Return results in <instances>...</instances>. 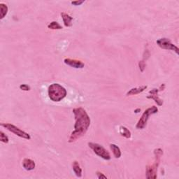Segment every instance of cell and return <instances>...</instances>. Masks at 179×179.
Segmentation results:
<instances>
[{"mask_svg":"<svg viewBox=\"0 0 179 179\" xmlns=\"http://www.w3.org/2000/svg\"><path fill=\"white\" fill-rule=\"evenodd\" d=\"M76 122L74 125V131L71 134L69 142L72 143L86 134L90 125V118L85 109L81 107L73 109Z\"/></svg>","mask_w":179,"mask_h":179,"instance_id":"1","label":"cell"},{"mask_svg":"<svg viewBox=\"0 0 179 179\" xmlns=\"http://www.w3.org/2000/svg\"><path fill=\"white\" fill-rule=\"evenodd\" d=\"M48 96L53 101H60L66 95V89L58 83H53L48 87Z\"/></svg>","mask_w":179,"mask_h":179,"instance_id":"2","label":"cell"},{"mask_svg":"<svg viewBox=\"0 0 179 179\" xmlns=\"http://www.w3.org/2000/svg\"><path fill=\"white\" fill-rule=\"evenodd\" d=\"M155 154V162L150 166H147L146 167V178L148 179L157 178V170L160 165V158L163 155V150L161 148H157L154 150Z\"/></svg>","mask_w":179,"mask_h":179,"instance_id":"3","label":"cell"},{"mask_svg":"<svg viewBox=\"0 0 179 179\" xmlns=\"http://www.w3.org/2000/svg\"><path fill=\"white\" fill-rule=\"evenodd\" d=\"M157 111H158V109L155 106H153L145 110V111L144 112V113L142 114V116L139 119V121L137 122V124L136 125L137 128L140 129H144V127L146 126L147 121L148 118H149L148 117H149L150 115L157 113Z\"/></svg>","mask_w":179,"mask_h":179,"instance_id":"4","label":"cell"},{"mask_svg":"<svg viewBox=\"0 0 179 179\" xmlns=\"http://www.w3.org/2000/svg\"><path fill=\"white\" fill-rule=\"evenodd\" d=\"M88 145L90 148L93 150V151L95 154L99 156V157H101V158H103L104 160H111V155H110V153L102 145L92 142L88 143Z\"/></svg>","mask_w":179,"mask_h":179,"instance_id":"5","label":"cell"},{"mask_svg":"<svg viewBox=\"0 0 179 179\" xmlns=\"http://www.w3.org/2000/svg\"><path fill=\"white\" fill-rule=\"evenodd\" d=\"M2 126L4 127L6 129H8L9 131H10L12 133H14V134L17 135L21 138H23L25 139H31V137L29 134H27V132H25L24 131H22L20 129H19L18 127H17L16 126H15L14 125L9 124V123H2Z\"/></svg>","mask_w":179,"mask_h":179,"instance_id":"6","label":"cell"},{"mask_svg":"<svg viewBox=\"0 0 179 179\" xmlns=\"http://www.w3.org/2000/svg\"><path fill=\"white\" fill-rule=\"evenodd\" d=\"M157 44L162 49L173 50L176 52V54H178V48L173 44L171 41L167 38H162V39H158L157 41Z\"/></svg>","mask_w":179,"mask_h":179,"instance_id":"7","label":"cell"},{"mask_svg":"<svg viewBox=\"0 0 179 179\" xmlns=\"http://www.w3.org/2000/svg\"><path fill=\"white\" fill-rule=\"evenodd\" d=\"M159 92H160V90L157 88H154L151 90L149 91L150 95H148L147 97V98L153 99V100L155 101V103L157 104L158 106H160L163 104V100L158 97V93H159Z\"/></svg>","mask_w":179,"mask_h":179,"instance_id":"8","label":"cell"},{"mask_svg":"<svg viewBox=\"0 0 179 179\" xmlns=\"http://www.w3.org/2000/svg\"><path fill=\"white\" fill-rule=\"evenodd\" d=\"M64 62H65L66 65L76 69H82L84 67V66H85L83 62H81V60H75V59L66 58L64 60Z\"/></svg>","mask_w":179,"mask_h":179,"instance_id":"9","label":"cell"},{"mask_svg":"<svg viewBox=\"0 0 179 179\" xmlns=\"http://www.w3.org/2000/svg\"><path fill=\"white\" fill-rule=\"evenodd\" d=\"M22 166H23V167L26 170L31 171L34 169V168L36 167V164L34 160L29 159V158H25V159H24L23 162H22Z\"/></svg>","mask_w":179,"mask_h":179,"instance_id":"10","label":"cell"},{"mask_svg":"<svg viewBox=\"0 0 179 179\" xmlns=\"http://www.w3.org/2000/svg\"><path fill=\"white\" fill-rule=\"evenodd\" d=\"M147 88V86H142L140 87H137V88H132L129 90L127 93V96H131V95H136V94H140L142 92H144L145 89Z\"/></svg>","mask_w":179,"mask_h":179,"instance_id":"11","label":"cell"},{"mask_svg":"<svg viewBox=\"0 0 179 179\" xmlns=\"http://www.w3.org/2000/svg\"><path fill=\"white\" fill-rule=\"evenodd\" d=\"M61 16H62L63 19L64 24H65V27H71L72 26V20L73 18L71 17L70 15H68L66 13H61Z\"/></svg>","mask_w":179,"mask_h":179,"instance_id":"12","label":"cell"},{"mask_svg":"<svg viewBox=\"0 0 179 179\" xmlns=\"http://www.w3.org/2000/svg\"><path fill=\"white\" fill-rule=\"evenodd\" d=\"M72 167H73V170L74 171V173H75L76 176L79 178L81 177L82 176V169H81V168L80 167V165H79V164L77 161H74V162H73Z\"/></svg>","mask_w":179,"mask_h":179,"instance_id":"13","label":"cell"},{"mask_svg":"<svg viewBox=\"0 0 179 179\" xmlns=\"http://www.w3.org/2000/svg\"><path fill=\"white\" fill-rule=\"evenodd\" d=\"M110 148H111L112 151H113L115 157L116 158L121 157V149H120V148L117 146V145H116V144H111L110 145Z\"/></svg>","mask_w":179,"mask_h":179,"instance_id":"14","label":"cell"},{"mask_svg":"<svg viewBox=\"0 0 179 179\" xmlns=\"http://www.w3.org/2000/svg\"><path fill=\"white\" fill-rule=\"evenodd\" d=\"M120 133H121V134L122 137L127 138V139H129L132 136L131 132H130L129 130L124 126H121L120 127Z\"/></svg>","mask_w":179,"mask_h":179,"instance_id":"15","label":"cell"},{"mask_svg":"<svg viewBox=\"0 0 179 179\" xmlns=\"http://www.w3.org/2000/svg\"><path fill=\"white\" fill-rule=\"evenodd\" d=\"M8 13V6L3 3L0 4V19H3Z\"/></svg>","mask_w":179,"mask_h":179,"instance_id":"16","label":"cell"},{"mask_svg":"<svg viewBox=\"0 0 179 179\" xmlns=\"http://www.w3.org/2000/svg\"><path fill=\"white\" fill-rule=\"evenodd\" d=\"M48 27L50 30H61L62 29V27L56 21L51 22L50 24L48 25Z\"/></svg>","mask_w":179,"mask_h":179,"instance_id":"17","label":"cell"},{"mask_svg":"<svg viewBox=\"0 0 179 179\" xmlns=\"http://www.w3.org/2000/svg\"><path fill=\"white\" fill-rule=\"evenodd\" d=\"M0 140H1L2 142L6 143V144H7V143L9 142V138H8V137H7L6 135L3 132H2V131L0 132Z\"/></svg>","mask_w":179,"mask_h":179,"instance_id":"18","label":"cell"},{"mask_svg":"<svg viewBox=\"0 0 179 179\" xmlns=\"http://www.w3.org/2000/svg\"><path fill=\"white\" fill-rule=\"evenodd\" d=\"M20 88L23 91H29L30 90V87L29 86L26 85V84H22L20 86Z\"/></svg>","mask_w":179,"mask_h":179,"instance_id":"19","label":"cell"},{"mask_svg":"<svg viewBox=\"0 0 179 179\" xmlns=\"http://www.w3.org/2000/svg\"><path fill=\"white\" fill-rule=\"evenodd\" d=\"M84 3V1H74L71 2V4L74 5V6H79V5Z\"/></svg>","mask_w":179,"mask_h":179,"instance_id":"20","label":"cell"},{"mask_svg":"<svg viewBox=\"0 0 179 179\" xmlns=\"http://www.w3.org/2000/svg\"><path fill=\"white\" fill-rule=\"evenodd\" d=\"M97 175L98 178H107L106 176H104L103 173L99 172V171H97Z\"/></svg>","mask_w":179,"mask_h":179,"instance_id":"21","label":"cell"},{"mask_svg":"<svg viewBox=\"0 0 179 179\" xmlns=\"http://www.w3.org/2000/svg\"><path fill=\"white\" fill-rule=\"evenodd\" d=\"M165 88V84H162V85L160 86L159 90H160V91H162V90H164V89Z\"/></svg>","mask_w":179,"mask_h":179,"instance_id":"22","label":"cell"},{"mask_svg":"<svg viewBox=\"0 0 179 179\" xmlns=\"http://www.w3.org/2000/svg\"><path fill=\"white\" fill-rule=\"evenodd\" d=\"M137 111H141V109H137L136 111H135V113H137Z\"/></svg>","mask_w":179,"mask_h":179,"instance_id":"23","label":"cell"}]
</instances>
